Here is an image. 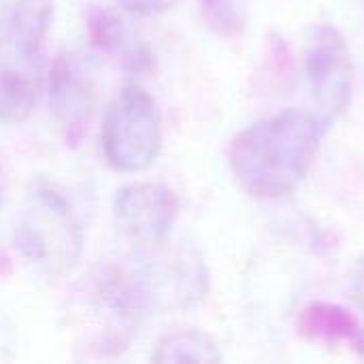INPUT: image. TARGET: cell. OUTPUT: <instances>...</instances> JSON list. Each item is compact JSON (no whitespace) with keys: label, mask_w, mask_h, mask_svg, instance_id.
<instances>
[{"label":"cell","mask_w":364,"mask_h":364,"mask_svg":"<svg viewBox=\"0 0 364 364\" xmlns=\"http://www.w3.org/2000/svg\"><path fill=\"white\" fill-rule=\"evenodd\" d=\"M0 203H2V175H0Z\"/></svg>","instance_id":"17"},{"label":"cell","mask_w":364,"mask_h":364,"mask_svg":"<svg viewBox=\"0 0 364 364\" xmlns=\"http://www.w3.org/2000/svg\"><path fill=\"white\" fill-rule=\"evenodd\" d=\"M363 2H364V0H363Z\"/></svg>","instance_id":"18"},{"label":"cell","mask_w":364,"mask_h":364,"mask_svg":"<svg viewBox=\"0 0 364 364\" xmlns=\"http://www.w3.org/2000/svg\"><path fill=\"white\" fill-rule=\"evenodd\" d=\"M305 73L318 117L326 128L348 109L354 90V62L350 47L335 26L320 23L309 30Z\"/></svg>","instance_id":"6"},{"label":"cell","mask_w":364,"mask_h":364,"mask_svg":"<svg viewBox=\"0 0 364 364\" xmlns=\"http://www.w3.org/2000/svg\"><path fill=\"white\" fill-rule=\"evenodd\" d=\"M102 149L107 162L119 173H139L156 162L162 149V117L141 85H126L109 105Z\"/></svg>","instance_id":"4"},{"label":"cell","mask_w":364,"mask_h":364,"mask_svg":"<svg viewBox=\"0 0 364 364\" xmlns=\"http://www.w3.org/2000/svg\"><path fill=\"white\" fill-rule=\"evenodd\" d=\"M43 90L41 45L0 32V122H23Z\"/></svg>","instance_id":"7"},{"label":"cell","mask_w":364,"mask_h":364,"mask_svg":"<svg viewBox=\"0 0 364 364\" xmlns=\"http://www.w3.org/2000/svg\"><path fill=\"white\" fill-rule=\"evenodd\" d=\"M94 105L92 77L73 53H62L49 77V107L68 141H77L90 119Z\"/></svg>","instance_id":"9"},{"label":"cell","mask_w":364,"mask_h":364,"mask_svg":"<svg viewBox=\"0 0 364 364\" xmlns=\"http://www.w3.org/2000/svg\"><path fill=\"white\" fill-rule=\"evenodd\" d=\"M156 363H220L215 341L200 331H179L164 335L154 352Z\"/></svg>","instance_id":"12"},{"label":"cell","mask_w":364,"mask_h":364,"mask_svg":"<svg viewBox=\"0 0 364 364\" xmlns=\"http://www.w3.org/2000/svg\"><path fill=\"white\" fill-rule=\"evenodd\" d=\"M177 211V196L162 183H130L117 190L113 198L117 226L141 245L164 241L175 224Z\"/></svg>","instance_id":"8"},{"label":"cell","mask_w":364,"mask_h":364,"mask_svg":"<svg viewBox=\"0 0 364 364\" xmlns=\"http://www.w3.org/2000/svg\"><path fill=\"white\" fill-rule=\"evenodd\" d=\"M15 247L23 260L53 275H66L79 264L83 232L68 200L49 183L38 181L28 194Z\"/></svg>","instance_id":"2"},{"label":"cell","mask_w":364,"mask_h":364,"mask_svg":"<svg viewBox=\"0 0 364 364\" xmlns=\"http://www.w3.org/2000/svg\"><path fill=\"white\" fill-rule=\"evenodd\" d=\"M296 328L301 337L311 343L328 348H346L358 356H364L363 324L343 307L333 303H311L303 309Z\"/></svg>","instance_id":"10"},{"label":"cell","mask_w":364,"mask_h":364,"mask_svg":"<svg viewBox=\"0 0 364 364\" xmlns=\"http://www.w3.org/2000/svg\"><path fill=\"white\" fill-rule=\"evenodd\" d=\"M77 314L85 320V343L98 352H119L147 314L130 269L102 267L81 286Z\"/></svg>","instance_id":"3"},{"label":"cell","mask_w":364,"mask_h":364,"mask_svg":"<svg viewBox=\"0 0 364 364\" xmlns=\"http://www.w3.org/2000/svg\"><path fill=\"white\" fill-rule=\"evenodd\" d=\"M352 294L364 314V258H360V262L356 264L354 279H352Z\"/></svg>","instance_id":"16"},{"label":"cell","mask_w":364,"mask_h":364,"mask_svg":"<svg viewBox=\"0 0 364 364\" xmlns=\"http://www.w3.org/2000/svg\"><path fill=\"white\" fill-rule=\"evenodd\" d=\"M203 15L218 34H237L245 26L243 0H203Z\"/></svg>","instance_id":"14"},{"label":"cell","mask_w":364,"mask_h":364,"mask_svg":"<svg viewBox=\"0 0 364 364\" xmlns=\"http://www.w3.org/2000/svg\"><path fill=\"white\" fill-rule=\"evenodd\" d=\"M115 2L132 15L151 17V15H160V13L171 11L181 0H115Z\"/></svg>","instance_id":"15"},{"label":"cell","mask_w":364,"mask_h":364,"mask_svg":"<svg viewBox=\"0 0 364 364\" xmlns=\"http://www.w3.org/2000/svg\"><path fill=\"white\" fill-rule=\"evenodd\" d=\"M53 19V0H0V32L41 45Z\"/></svg>","instance_id":"11"},{"label":"cell","mask_w":364,"mask_h":364,"mask_svg":"<svg viewBox=\"0 0 364 364\" xmlns=\"http://www.w3.org/2000/svg\"><path fill=\"white\" fill-rule=\"evenodd\" d=\"M164 241L145 245L130 273L147 311L190 309L209 292L207 264L196 250L166 247Z\"/></svg>","instance_id":"5"},{"label":"cell","mask_w":364,"mask_h":364,"mask_svg":"<svg viewBox=\"0 0 364 364\" xmlns=\"http://www.w3.org/2000/svg\"><path fill=\"white\" fill-rule=\"evenodd\" d=\"M90 32L94 43L109 53H122L126 62H130L134 68L139 66V47L130 43L128 30L119 17H115L109 11H96L90 19Z\"/></svg>","instance_id":"13"},{"label":"cell","mask_w":364,"mask_h":364,"mask_svg":"<svg viewBox=\"0 0 364 364\" xmlns=\"http://www.w3.org/2000/svg\"><path fill=\"white\" fill-rule=\"evenodd\" d=\"M326 124L309 111L286 109L241 130L230 145L237 186L254 198L292 194L307 177Z\"/></svg>","instance_id":"1"}]
</instances>
